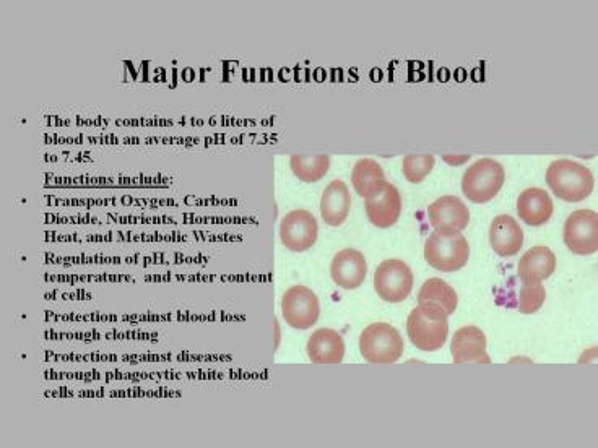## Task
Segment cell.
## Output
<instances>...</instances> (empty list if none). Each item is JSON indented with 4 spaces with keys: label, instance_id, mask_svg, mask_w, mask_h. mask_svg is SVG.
Segmentation results:
<instances>
[{
    "label": "cell",
    "instance_id": "cell-1",
    "mask_svg": "<svg viewBox=\"0 0 598 448\" xmlns=\"http://www.w3.org/2000/svg\"><path fill=\"white\" fill-rule=\"evenodd\" d=\"M545 181L558 199L582 202L594 190V174L584 164L572 160H555L548 166Z\"/></svg>",
    "mask_w": 598,
    "mask_h": 448
},
{
    "label": "cell",
    "instance_id": "cell-2",
    "mask_svg": "<svg viewBox=\"0 0 598 448\" xmlns=\"http://www.w3.org/2000/svg\"><path fill=\"white\" fill-rule=\"evenodd\" d=\"M405 343L397 328L377 322L364 328L360 335V353L371 364H394L402 358Z\"/></svg>",
    "mask_w": 598,
    "mask_h": 448
},
{
    "label": "cell",
    "instance_id": "cell-3",
    "mask_svg": "<svg viewBox=\"0 0 598 448\" xmlns=\"http://www.w3.org/2000/svg\"><path fill=\"white\" fill-rule=\"evenodd\" d=\"M425 259L429 267L444 273L459 272L470 259V246L464 234H429L425 242Z\"/></svg>",
    "mask_w": 598,
    "mask_h": 448
},
{
    "label": "cell",
    "instance_id": "cell-4",
    "mask_svg": "<svg viewBox=\"0 0 598 448\" xmlns=\"http://www.w3.org/2000/svg\"><path fill=\"white\" fill-rule=\"evenodd\" d=\"M506 181L503 164L493 158L475 161L462 176V192L470 202L488 203L499 194Z\"/></svg>",
    "mask_w": 598,
    "mask_h": 448
},
{
    "label": "cell",
    "instance_id": "cell-5",
    "mask_svg": "<svg viewBox=\"0 0 598 448\" xmlns=\"http://www.w3.org/2000/svg\"><path fill=\"white\" fill-rule=\"evenodd\" d=\"M374 289L382 301L399 304L412 293L413 272L403 260H384L374 273Z\"/></svg>",
    "mask_w": 598,
    "mask_h": 448
},
{
    "label": "cell",
    "instance_id": "cell-6",
    "mask_svg": "<svg viewBox=\"0 0 598 448\" xmlns=\"http://www.w3.org/2000/svg\"><path fill=\"white\" fill-rule=\"evenodd\" d=\"M282 315L291 328L308 330L319 320L321 302L312 289L303 285L291 286L282 296Z\"/></svg>",
    "mask_w": 598,
    "mask_h": 448
},
{
    "label": "cell",
    "instance_id": "cell-7",
    "mask_svg": "<svg viewBox=\"0 0 598 448\" xmlns=\"http://www.w3.org/2000/svg\"><path fill=\"white\" fill-rule=\"evenodd\" d=\"M564 244L572 254L594 255L598 250V215L592 210H576L563 229Z\"/></svg>",
    "mask_w": 598,
    "mask_h": 448
},
{
    "label": "cell",
    "instance_id": "cell-8",
    "mask_svg": "<svg viewBox=\"0 0 598 448\" xmlns=\"http://www.w3.org/2000/svg\"><path fill=\"white\" fill-rule=\"evenodd\" d=\"M319 224L316 216L308 210H293L286 213L280 223V242L291 252H306L316 244Z\"/></svg>",
    "mask_w": 598,
    "mask_h": 448
},
{
    "label": "cell",
    "instance_id": "cell-9",
    "mask_svg": "<svg viewBox=\"0 0 598 448\" xmlns=\"http://www.w3.org/2000/svg\"><path fill=\"white\" fill-rule=\"evenodd\" d=\"M407 333L416 349L425 351V353H433L446 345L449 324H447V320L431 319L420 311V307L416 306L408 315Z\"/></svg>",
    "mask_w": 598,
    "mask_h": 448
},
{
    "label": "cell",
    "instance_id": "cell-10",
    "mask_svg": "<svg viewBox=\"0 0 598 448\" xmlns=\"http://www.w3.org/2000/svg\"><path fill=\"white\" fill-rule=\"evenodd\" d=\"M459 304L457 293L441 278H429L418 293V307L431 319L447 320Z\"/></svg>",
    "mask_w": 598,
    "mask_h": 448
},
{
    "label": "cell",
    "instance_id": "cell-11",
    "mask_svg": "<svg viewBox=\"0 0 598 448\" xmlns=\"http://www.w3.org/2000/svg\"><path fill=\"white\" fill-rule=\"evenodd\" d=\"M429 223L438 233H462L470 221V210L459 197L444 195L428 207Z\"/></svg>",
    "mask_w": 598,
    "mask_h": 448
},
{
    "label": "cell",
    "instance_id": "cell-12",
    "mask_svg": "<svg viewBox=\"0 0 598 448\" xmlns=\"http://www.w3.org/2000/svg\"><path fill=\"white\" fill-rule=\"evenodd\" d=\"M368 275V263L360 250H338L330 263V278L338 288L353 291L363 285Z\"/></svg>",
    "mask_w": 598,
    "mask_h": 448
},
{
    "label": "cell",
    "instance_id": "cell-13",
    "mask_svg": "<svg viewBox=\"0 0 598 448\" xmlns=\"http://www.w3.org/2000/svg\"><path fill=\"white\" fill-rule=\"evenodd\" d=\"M454 364H491L486 353V335L480 328L467 325L455 332L451 341Z\"/></svg>",
    "mask_w": 598,
    "mask_h": 448
},
{
    "label": "cell",
    "instance_id": "cell-14",
    "mask_svg": "<svg viewBox=\"0 0 598 448\" xmlns=\"http://www.w3.org/2000/svg\"><path fill=\"white\" fill-rule=\"evenodd\" d=\"M364 208L369 223L374 224L376 228H390L402 215V195L394 184L387 182L381 194L366 199Z\"/></svg>",
    "mask_w": 598,
    "mask_h": 448
},
{
    "label": "cell",
    "instance_id": "cell-15",
    "mask_svg": "<svg viewBox=\"0 0 598 448\" xmlns=\"http://www.w3.org/2000/svg\"><path fill=\"white\" fill-rule=\"evenodd\" d=\"M555 270L556 255L553 254V250L545 246H535L522 255L517 275L524 285H542Z\"/></svg>",
    "mask_w": 598,
    "mask_h": 448
},
{
    "label": "cell",
    "instance_id": "cell-16",
    "mask_svg": "<svg viewBox=\"0 0 598 448\" xmlns=\"http://www.w3.org/2000/svg\"><path fill=\"white\" fill-rule=\"evenodd\" d=\"M490 244L499 257H514L524 246V231L511 215H499L491 221Z\"/></svg>",
    "mask_w": 598,
    "mask_h": 448
},
{
    "label": "cell",
    "instance_id": "cell-17",
    "mask_svg": "<svg viewBox=\"0 0 598 448\" xmlns=\"http://www.w3.org/2000/svg\"><path fill=\"white\" fill-rule=\"evenodd\" d=\"M306 353L314 364H340L345 358V341L332 328H319L309 336Z\"/></svg>",
    "mask_w": 598,
    "mask_h": 448
},
{
    "label": "cell",
    "instance_id": "cell-18",
    "mask_svg": "<svg viewBox=\"0 0 598 448\" xmlns=\"http://www.w3.org/2000/svg\"><path fill=\"white\" fill-rule=\"evenodd\" d=\"M351 210L350 189L343 181L330 182L322 192L321 216L325 224L332 228H338L347 221Z\"/></svg>",
    "mask_w": 598,
    "mask_h": 448
},
{
    "label": "cell",
    "instance_id": "cell-19",
    "mask_svg": "<svg viewBox=\"0 0 598 448\" xmlns=\"http://www.w3.org/2000/svg\"><path fill=\"white\" fill-rule=\"evenodd\" d=\"M553 200H551L548 192L538 187H530L525 189L517 199V213H519L520 220L524 221L529 226H543V224L550 221L553 215Z\"/></svg>",
    "mask_w": 598,
    "mask_h": 448
},
{
    "label": "cell",
    "instance_id": "cell-20",
    "mask_svg": "<svg viewBox=\"0 0 598 448\" xmlns=\"http://www.w3.org/2000/svg\"><path fill=\"white\" fill-rule=\"evenodd\" d=\"M386 173L381 164L371 158L356 161L351 171V186L363 199H371L381 194L386 187Z\"/></svg>",
    "mask_w": 598,
    "mask_h": 448
},
{
    "label": "cell",
    "instance_id": "cell-21",
    "mask_svg": "<svg viewBox=\"0 0 598 448\" xmlns=\"http://www.w3.org/2000/svg\"><path fill=\"white\" fill-rule=\"evenodd\" d=\"M329 155H293L290 158L291 173L296 179L306 184L321 181L329 173Z\"/></svg>",
    "mask_w": 598,
    "mask_h": 448
},
{
    "label": "cell",
    "instance_id": "cell-22",
    "mask_svg": "<svg viewBox=\"0 0 598 448\" xmlns=\"http://www.w3.org/2000/svg\"><path fill=\"white\" fill-rule=\"evenodd\" d=\"M434 164L433 155H407L402 161L403 176L412 184H420L433 171Z\"/></svg>",
    "mask_w": 598,
    "mask_h": 448
},
{
    "label": "cell",
    "instance_id": "cell-23",
    "mask_svg": "<svg viewBox=\"0 0 598 448\" xmlns=\"http://www.w3.org/2000/svg\"><path fill=\"white\" fill-rule=\"evenodd\" d=\"M546 301V289L543 285H524L519 289L517 309L520 314L530 315L542 309Z\"/></svg>",
    "mask_w": 598,
    "mask_h": 448
},
{
    "label": "cell",
    "instance_id": "cell-24",
    "mask_svg": "<svg viewBox=\"0 0 598 448\" xmlns=\"http://www.w3.org/2000/svg\"><path fill=\"white\" fill-rule=\"evenodd\" d=\"M442 160L446 161V163L455 164V166H459V164L465 163V161L470 160V156H442Z\"/></svg>",
    "mask_w": 598,
    "mask_h": 448
}]
</instances>
